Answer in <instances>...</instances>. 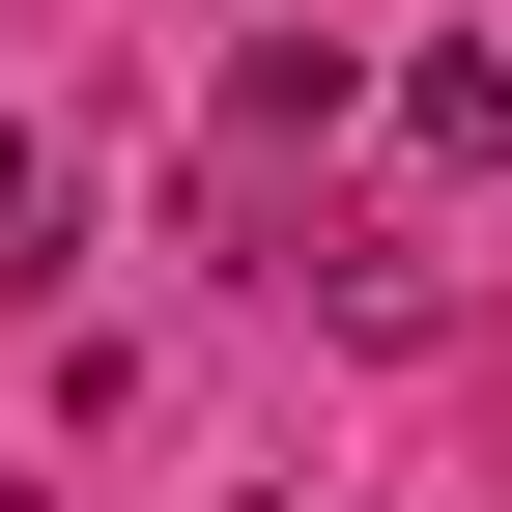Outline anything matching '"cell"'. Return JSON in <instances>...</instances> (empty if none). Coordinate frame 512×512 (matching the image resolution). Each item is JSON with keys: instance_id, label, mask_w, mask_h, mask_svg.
Masks as SVG:
<instances>
[{"instance_id": "6da1fadb", "label": "cell", "mask_w": 512, "mask_h": 512, "mask_svg": "<svg viewBox=\"0 0 512 512\" xmlns=\"http://www.w3.org/2000/svg\"><path fill=\"white\" fill-rule=\"evenodd\" d=\"M342 114H370V57H342V29H256V57H228V171H285V143H342Z\"/></svg>"}, {"instance_id": "7a4b0ae2", "label": "cell", "mask_w": 512, "mask_h": 512, "mask_svg": "<svg viewBox=\"0 0 512 512\" xmlns=\"http://www.w3.org/2000/svg\"><path fill=\"white\" fill-rule=\"evenodd\" d=\"M399 143H427V171H512V29H456V57H399Z\"/></svg>"}, {"instance_id": "3957f363", "label": "cell", "mask_w": 512, "mask_h": 512, "mask_svg": "<svg viewBox=\"0 0 512 512\" xmlns=\"http://www.w3.org/2000/svg\"><path fill=\"white\" fill-rule=\"evenodd\" d=\"M57 256H86V143H29V114H0V313H29Z\"/></svg>"}]
</instances>
